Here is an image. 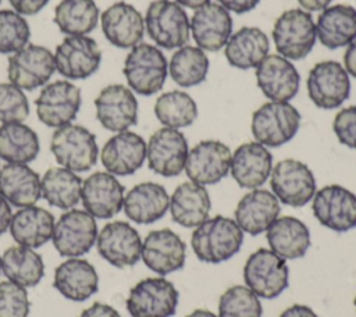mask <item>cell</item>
<instances>
[{
    "mask_svg": "<svg viewBox=\"0 0 356 317\" xmlns=\"http://www.w3.org/2000/svg\"><path fill=\"white\" fill-rule=\"evenodd\" d=\"M53 286L65 298L74 302H83L99 289L96 268L85 259L68 257L54 270Z\"/></svg>",
    "mask_w": 356,
    "mask_h": 317,
    "instance_id": "obj_28",
    "label": "cell"
},
{
    "mask_svg": "<svg viewBox=\"0 0 356 317\" xmlns=\"http://www.w3.org/2000/svg\"><path fill=\"white\" fill-rule=\"evenodd\" d=\"M332 129L339 143L356 150V104L337 113L332 121Z\"/></svg>",
    "mask_w": 356,
    "mask_h": 317,
    "instance_id": "obj_46",
    "label": "cell"
},
{
    "mask_svg": "<svg viewBox=\"0 0 356 317\" xmlns=\"http://www.w3.org/2000/svg\"><path fill=\"white\" fill-rule=\"evenodd\" d=\"M82 179L64 167H50L40 178V195L54 207L70 210L81 200Z\"/></svg>",
    "mask_w": 356,
    "mask_h": 317,
    "instance_id": "obj_36",
    "label": "cell"
},
{
    "mask_svg": "<svg viewBox=\"0 0 356 317\" xmlns=\"http://www.w3.org/2000/svg\"><path fill=\"white\" fill-rule=\"evenodd\" d=\"M188 152V140L179 129L160 128L152 133L146 143L147 165L161 177H177L185 170Z\"/></svg>",
    "mask_w": 356,
    "mask_h": 317,
    "instance_id": "obj_14",
    "label": "cell"
},
{
    "mask_svg": "<svg viewBox=\"0 0 356 317\" xmlns=\"http://www.w3.org/2000/svg\"><path fill=\"white\" fill-rule=\"evenodd\" d=\"M246 286L259 298L274 299L289 285V268L285 259L271 249H257L243 266Z\"/></svg>",
    "mask_w": 356,
    "mask_h": 317,
    "instance_id": "obj_7",
    "label": "cell"
},
{
    "mask_svg": "<svg viewBox=\"0 0 356 317\" xmlns=\"http://www.w3.org/2000/svg\"><path fill=\"white\" fill-rule=\"evenodd\" d=\"M273 154L259 142L242 143L232 153L229 172L241 188H260L270 178Z\"/></svg>",
    "mask_w": 356,
    "mask_h": 317,
    "instance_id": "obj_27",
    "label": "cell"
},
{
    "mask_svg": "<svg viewBox=\"0 0 356 317\" xmlns=\"http://www.w3.org/2000/svg\"><path fill=\"white\" fill-rule=\"evenodd\" d=\"M281 211L280 200L267 189H250L241 197L234 211V220L239 228L257 236L268 229V227L278 218Z\"/></svg>",
    "mask_w": 356,
    "mask_h": 317,
    "instance_id": "obj_26",
    "label": "cell"
},
{
    "mask_svg": "<svg viewBox=\"0 0 356 317\" xmlns=\"http://www.w3.org/2000/svg\"><path fill=\"white\" fill-rule=\"evenodd\" d=\"M100 25L106 39L115 47L132 49L145 35L142 14L127 1H117L100 15Z\"/></svg>",
    "mask_w": 356,
    "mask_h": 317,
    "instance_id": "obj_25",
    "label": "cell"
},
{
    "mask_svg": "<svg viewBox=\"0 0 356 317\" xmlns=\"http://www.w3.org/2000/svg\"><path fill=\"white\" fill-rule=\"evenodd\" d=\"M78 317H121V316L113 306L95 302L92 306L86 307Z\"/></svg>",
    "mask_w": 356,
    "mask_h": 317,
    "instance_id": "obj_48",
    "label": "cell"
},
{
    "mask_svg": "<svg viewBox=\"0 0 356 317\" xmlns=\"http://www.w3.org/2000/svg\"><path fill=\"white\" fill-rule=\"evenodd\" d=\"M28 314L26 288L8 279L0 281V317H28Z\"/></svg>",
    "mask_w": 356,
    "mask_h": 317,
    "instance_id": "obj_45",
    "label": "cell"
},
{
    "mask_svg": "<svg viewBox=\"0 0 356 317\" xmlns=\"http://www.w3.org/2000/svg\"><path fill=\"white\" fill-rule=\"evenodd\" d=\"M254 70L257 86L270 101H289L296 96L300 76L291 60L267 54Z\"/></svg>",
    "mask_w": 356,
    "mask_h": 317,
    "instance_id": "obj_22",
    "label": "cell"
},
{
    "mask_svg": "<svg viewBox=\"0 0 356 317\" xmlns=\"http://www.w3.org/2000/svg\"><path fill=\"white\" fill-rule=\"evenodd\" d=\"M35 106L40 122L60 128L75 120L81 107V89L68 81H54L40 90Z\"/></svg>",
    "mask_w": 356,
    "mask_h": 317,
    "instance_id": "obj_15",
    "label": "cell"
},
{
    "mask_svg": "<svg viewBox=\"0 0 356 317\" xmlns=\"http://www.w3.org/2000/svg\"><path fill=\"white\" fill-rule=\"evenodd\" d=\"M56 71L67 79H85L93 75L102 63V51L95 39L79 35L67 36L56 47Z\"/></svg>",
    "mask_w": 356,
    "mask_h": 317,
    "instance_id": "obj_17",
    "label": "cell"
},
{
    "mask_svg": "<svg viewBox=\"0 0 356 317\" xmlns=\"http://www.w3.org/2000/svg\"><path fill=\"white\" fill-rule=\"evenodd\" d=\"M243 243V231L235 220L216 216L197 225L191 236L195 256L210 264H217L234 257Z\"/></svg>",
    "mask_w": 356,
    "mask_h": 317,
    "instance_id": "obj_1",
    "label": "cell"
},
{
    "mask_svg": "<svg viewBox=\"0 0 356 317\" xmlns=\"http://www.w3.org/2000/svg\"><path fill=\"white\" fill-rule=\"evenodd\" d=\"M54 224V216L49 210L33 204L13 214L8 231L18 245L36 249L51 239Z\"/></svg>",
    "mask_w": 356,
    "mask_h": 317,
    "instance_id": "obj_31",
    "label": "cell"
},
{
    "mask_svg": "<svg viewBox=\"0 0 356 317\" xmlns=\"http://www.w3.org/2000/svg\"><path fill=\"white\" fill-rule=\"evenodd\" d=\"M312 210L317 221L335 232L356 228V195L345 186L331 184L316 190Z\"/></svg>",
    "mask_w": 356,
    "mask_h": 317,
    "instance_id": "obj_12",
    "label": "cell"
},
{
    "mask_svg": "<svg viewBox=\"0 0 356 317\" xmlns=\"http://www.w3.org/2000/svg\"><path fill=\"white\" fill-rule=\"evenodd\" d=\"M316 33L330 50L348 46L356 38V8L349 4L328 6L317 18Z\"/></svg>",
    "mask_w": 356,
    "mask_h": 317,
    "instance_id": "obj_33",
    "label": "cell"
},
{
    "mask_svg": "<svg viewBox=\"0 0 356 317\" xmlns=\"http://www.w3.org/2000/svg\"><path fill=\"white\" fill-rule=\"evenodd\" d=\"M97 224L86 210L70 209L54 224L53 245L63 257H79L96 243Z\"/></svg>",
    "mask_w": 356,
    "mask_h": 317,
    "instance_id": "obj_10",
    "label": "cell"
},
{
    "mask_svg": "<svg viewBox=\"0 0 356 317\" xmlns=\"http://www.w3.org/2000/svg\"><path fill=\"white\" fill-rule=\"evenodd\" d=\"M218 4H221L225 10L236 13V14H245L257 7L260 0H217Z\"/></svg>",
    "mask_w": 356,
    "mask_h": 317,
    "instance_id": "obj_49",
    "label": "cell"
},
{
    "mask_svg": "<svg viewBox=\"0 0 356 317\" xmlns=\"http://www.w3.org/2000/svg\"><path fill=\"white\" fill-rule=\"evenodd\" d=\"M331 1L332 0H298V3L306 11H323L330 6Z\"/></svg>",
    "mask_w": 356,
    "mask_h": 317,
    "instance_id": "obj_53",
    "label": "cell"
},
{
    "mask_svg": "<svg viewBox=\"0 0 356 317\" xmlns=\"http://www.w3.org/2000/svg\"><path fill=\"white\" fill-rule=\"evenodd\" d=\"M1 271L8 281L24 288L35 286L44 275L42 256L31 247L15 245L4 250L1 256Z\"/></svg>",
    "mask_w": 356,
    "mask_h": 317,
    "instance_id": "obj_37",
    "label": "cell"
},
{
    "mask_svg": "<svg viewBox=\"0 0 356 317\" xmlns=\"http://www.w3.org/2000/svg\"><path fill=\"white\" fill-rule=\"evenodd\" d=\"M122 72L132 92L152 96L161 90L167 79L168 64L157 46L140 42L127 54Z\"/></svg>",
    "mask_w": 356,
    "mask_h": 317,
    "instance_id": "obj_2",
    "label": "cell"
},
{
    "mask_svg": "<svg viewBox=\"0 0 356 317\" xmlns=\"http://www.w3.org/2000/svg\"><path fill=\"white\" fill-rule=\"evenodd\" d=\"M145 160L146 142L132 131L117 132L103 145L100 152V161L106 171L118 177L136 172Z\"/></svg>",
    "mask_w": 356,
    "mask_h": 317,
    "instance_id": "obj_24",
    "label": "cell"
},
{
    "mask_svg": "<svg viewBox=\"0 0 356 317\" xmlns=\"http://www.w3.org/2000/svg\"><path fill=\"white\" fill-rule=\"evenodd\" d=\"M179 293L172 282L163 277H149L135 284L127 298L131 317H172Z\"/></svg>",
    "mask_w": 356,
    "mask_h": 317,
    "instance_id": "obj_8",
    "label": "cell"
},
{
    "mask_svg": "<svg viewBox=\"0 0 356 317\" xmlns=\"http://www.w3.org/2000/svg\"><path fill=\"white\" fill-rule=\"evenodd\" d=\"M54 24L68 36L92 32L99 22V8L95 0H61L54 8Z\"/></svg>",
    "mask_w": 356,
    "mask_h": 317,
    "instance_id": "obj_39",
    "label": "cell"
},
{
    "mask_svg": "<svg viewBox=\"0 0 356 317\" xmlns=\"http://www.w3.org/2000/svg\"><path fill=\"white\" fill-rule=\"evenodd\" d=\"M280 317H318L314 310L306 304H292L285 309Z\"/></svg>",
    "mask_w": 356,
    "mask_h": 317,
    "instance_id": "obj_51",
    "label": "cell"
},
{
    "mask_svg": "<svg viewBox=\"0 0 356 317\" xmlns=\"http://www.w3.org/2000/svg\"><path fill=\"white\" fill-rule=\"evenodd\" d=\"M259 296L246 285L229 286L218 300V317H261Z\"/></svg>",
    "mask_w": 356,
    "mask_h": 317,
    "instance_id": "obj_42",
    "label": "cell"
},
{
    "mask_svg": "<svg viewBox=\"0 0 356 317\" xmlns=\"http://www.w3.org/2000/svg\"><path fill=\"white\" fill-rule=\"evenodd\" d=\"M140 259L149 270L163 277L185 266L186 245L170 228L154 229L142 241Z\"/></svg>",
    "mask_w": 356,
    "mask_h": 317,
    "instance_id": "obj_20",
    "label": "cell"
},
{
    "mask_svg": "<svg viewBox=\"0 0 356 317\" xmlns=\"http://www.w3.org/2000/svg\"><path fill=\"white\" fill-rule=\"evenodd\" d=\"M145 29L157 47L167 50L185 46L191 35L188 14L172 0H153L147 6Z\"/></svg>",
    "mask_w": 356,
    "mask_h": 317,
    "instance_id": "obj_4",
    "label": "cell"
},
{
    "mask_svg": "<svg viewBox=\"0 0 356 317\" xmlns=\"http://www.w3.org/2000/svg\"><path fill=\"white\" fill-rule=\"evenodd\" d=\"M353 304H355V309H356V296H355V299H353Z\"/></svg>",
    "mask_w": 356,
    "mask_h": 317,
    "instance_id": "obj_57",
    "label": "cell"
},
{
    "mask_svg": "<svg viewBox=\"0 0 356 317\" xmlns=\"http://www.w3.org/2000/svg\"><path fill=\"white\" fill-rule=\"evenodd\" d=\"M306 88L309 99L316 107L338 108L350 95L349 74L338 61H320L309 71Z\"/></svg>",
    "mask_w": 356,
    "mask_h": 317,
    "instance_id": "obj_11",
    "label": "cell"
},
{
    "mask_svg": "<svg viewBox=\"0 0 356 317\" xmlns=\"http://www.w3.org/2000/svg\"><path fill=\"white\" fill-rule=\"evenodd\" d=\"M270 186L275 197L285 206L303 207L316 193V178L305 163L285 158L273 167Z\"/></svg>",
    "mask_w": 356,
    "mask_h": 317,
    "instance_id": "obj_9",
    "label": "cell"
},
{
    "mask_svg": "<svg viewBox=\"0 0 356 317\" xmlns=\"http://www.w3.org/2000/svg\"><path fill=\"white\" fill-rule=\"evenodd\" d=\"M189 25L196 46L204 51H218L232 35V17L218 3H207L196 8Z\"/></svg>",
    "mask_w": 356,
    "mask_h": 317,
    "instance_id": "obj_23",
    "label": "cell"
},
{
    "mask_svg": "<svg viewBox=\"0 0 356 317\" xmlns=\"http://www.w3.org/2000/svg\"><path fill=\"white\" fill-rule=\"evenodd\" d=\"M36 132L24 122H8L0 127V158L7 163L28 164L39 154Z\"/></svg>",
    "mask_w": 356,
    "mask_h": 317,
    "instance_id": "obj_38",
    "label": "cell"
},
{
    "mask_svg": "<svg viewBox=\"0 0 356 317\" xmlns=\"http://www.w3.org/2000/svg\"><path fill=\"white\" fill-rule=\"evenodd\" d=\"M343 68L350 76L356 78V38L346 46L343 53Z\"/></svg>",
    "mask_w": 356,
    "mask_h": 317,
    "instance_id": "obj_50",
    "label": "cell"
},
{
    "mask_svg": "<svg viewBox=\"0 0 356 317\" xmlns=\"http://www.w3.org/2000/svg\"><path fill=\"white\" fill-rule=\"evenodd\" d=\"M316 39V22L303 8L286 10L274 22V46L278 54L288 60L305 58L313 50Z\"/></svg>",
    "mask_w": 356,
    "mask_h": 317,
    "instance_id": "obj_6",
    "label": "cell"
},
{
    "mask_svg": "<svg viewBox=\"0 0 356 317\" xmlns=\"http://www.w3.org/2000/svg\"><path fill=\"white\" fill-rule=\"evenodd\" d=\"M154 114L164 127L179 129L193 124L197 117V104L186 92L170 90L156 99Z\"/></svg>",
    "mask_w": 356,
    "mask_h": 317,
    "instance_id": "obj_41",
    "label": "cell"
},
{
    "mask_svg": "<svg viewBox=\"0 0 356 317\" xmlns=\"http://www.w3.org/2000/svg\"><path fill=\"white\" fill-rule=\"evenodd\" d=\"M0 193L11 206H33L42 196L40 178L28 164L7 163L0 168Z\"/></svg>",
    "mask_w": 356,
    "mask_h": 317,
    "instance_id": "obj_35",
    "label": "cell"
},
{
    "mask_svg": "<svg viewBox=\"0 0 356 317\" xmlns=\"http://www.w3.org/2000/svg\"><path fill=\"white\" fill-rule=\"evenodd\" d=\"M54 71V54L39 44H26L8 57L7 75L10 83L22 90H33L43 86Z\"/></svg>",
    "mask_w": 356,
    "mask_h": 317,
    "instance_id": "obj_13",
    "label": "cell"
},
{
    "mask_svg": "<svg viewBox=\"0 0 356 317\" xmlns=\"http://www.w3.org/2000/svg\"><path fill=\"white\" fill-rule=\"evenodd\" d=\"M229 147L214 139L202 140L189 152L185 163L188 178L199 185H214L224 179L231 168Z\"/></svg>",
    "mask_w": 356,
    "mask_h": 317,
    "instance_id": "obj_16",
    "label": "cell"
},
{
    "mask_svg": "<svg viewBox=\"0 0 356 317\" xmlns=\"http://www.w3.org/2000/svg\"><path fill=\"white\" fill-rule=\"evenodd\" d=\"M96 118L111 132L128 131L138 121V100L134 92L121 83L103 88L95 99Z\"/></svg>",
    "mask_w": 356,
    "mask_h": 317,
    "instance_id": "obj_19",
    "label": "cell"
},
{
    "mask_svg": "<svg viewBox=\"0 0 356 317\" xmlns=\"http://www.w3.org/2000/svg\"><path fill=\"white\" fill-rule=\"evenodd\" d=\"M50 150L61 167L74 172L90 170L99 157L96 136L76 124L56 128L50 139Z\"/></svg>",
    "mask_w": 356,
    "mask_h": 317,
    "instance_id": "obj_5",
    "label": "cell"
},
{
    "mask_svg": "<svg viewBox=\"0 0 356 317\" xmlns=\"http://www.w3.org/2000/svg\"><path fill=\"white\" fill-rule=\"evenodd\" d=\"M3 271H1V257H0V274H1Z\"/></svg>",
    "mask_w": 356,
    "mask_h": 317,
    "instance_id": "obj_56",
    "label": "cell"
},
{
    "mask_svg": "<svg viewBox=\"0 0 356 317\" xmlns=\"http://www.w3.org/2000/svg\"><path fill=\"white\" fill-rule=\"evenodd\" d=\"M270 40L267 35L256 26H242L232 33L224 46L228 64L234 68H256L268 54Z\"/></svg>",
    "mask_w": 356,
    "mask_h": 317,
    "instance_id": "obj_34",
    "label": "cell"
},
{
    "mask_svg": "<svg viewBox=\"0 0 356 317\" xmlns=\"http://www.w3.org/2000/svg\"><path fill=\"white\" fill-rule=\"evenodd\" d=\"M209 72V57L197 46L185 44L179 47L170 60L168 74L181 88H192L206 81Z\"/></svg>",
    "mask_w": 356,
    "mask_h": 317,
    "instance_id": "obj_40",
    "label": "cell"
},
{
    "mask_svg": "<svg viewBox=\"0 0 356 317\" xmlns=\"http://www.w3.org/2000/svg\"><path fill=\"white\" fill-rule=\"evenodd\" d=\"M31 38L26 19L14 10H0V54H13L25 47Z\"/></svg>",
    "mask_w": 356,
    "mask_h": 317,
    "instance_id": "obj_43",
    "label": "cell"
},
{
    "mask_svg": "<svg viewBox=\"0 0 356 317\" xmlns=\"http://www.w3.org/2000/svg\"><path fill=\"white\" fill-rule=\"evenodd\" d=\"M186 317H218L213 311L206 310V309H196L192 313H189Z\"/></svg>",
    "mask_w": 356,
    "mask_h": 317,
    "instance_id": "obj_55",
    "label": "cell"
},
{
    "mask_svg": "<svg viewBox=\"0 0 356 317\" xmlns=\"http://www.w3.org/2000/svg\"><path fill=\"white\" fill-rule=\"evenodd\" d=\"M14 11L21 15H33L38 14L49 0H8Z\"/></svg>",
    "mask_w": 356,
    "mask_h": 317,
    "instance_id": "obj_47",
    "label": "cell"
},
{
    "mask_svg": "<svg viewBox=\"0 0 356 317\" xmlns=\"http://www.w3.org/2000/svg\"><path fill=\"white\" fill-rule=\"evenodd\" d=\"M29 115V103L22 89L13 83H0V121L22 122Z\"/></svg>",
    "mask_w": 356,
    "mask_h": 317,
    "instance_id": "obj_44",
    "label": "cell"
},
{
    "mask_svg": "<svg viewBox=\"0 0 356 317\" xmlns=\"http://www.w3.org/2000/svg\"><path fill=\"white\" fill-rule=\"evenodd\" d=\"M125 188L107 171H96L82 181L83 209L95 218L107 220L122 210Z\"/></svg>",
    "mask_w": 356,
    "mask_h": 317,
    "instance_id": "obj_21",
    "label": "cell"
},
{
    "mask_svg": "<svg viewBox=\"0 0 356 317\" xmlns=\"http://www.w3.org/2000/svg\"><path fill=\"white\" fill-rule=\"evenodd\" d=\"M125 216L136 224H152L163 218L170 209V196L157 182H140L124 196Z\"/></svg>",
    "mask_w": 356,
    "mask_h": 317,
    "instance_id": "obj_29",
    "label": "cell"
},
{
    "mask_svg": "<svg viewBox=\"0 0 356 317\" xmlns=\"http://www.w3.org/2000/svg\"><path fill=\"white\" fill-rule=\"evenodd\" d=\"M211 200L203 185L192 181L179 184L170 197V213L174 222L184 228H196L209 218Z\"/></svg>",
    "mask_w": 356,
    "mask_h": 317,
    "instance_id": "obj_30",
    "label": "cell"
},
{
    "mask_svg": "<svg viewBox=\"0 0 356 317\" xmlns=\"http://www.w3.org/2000/svg\"><path fill=\"white\" fill-rule=\"evenodd\" d=\"M13 213L10 203L4 199V196L0 193V235H3L10 225Z\"/></svg>",
    "mask_w": 356,
    "mask_h": 317,
    "instance_id": "obj_52",
    "label": "cell"
},
{
    "mask_svg": "<svg viewBox=\"0 0 356 317\" xmlns=\"http://www.w3.org/2000/svg\"><path fill=\"white\" fill-rule=\"evenodd\" d=\"M96 247L107 263L117 268H125L139 261L142 238L131 224L125 221H111L97 234Z\"/></svg>",
    "mask_w": 356,
    "mask_h": 317,
    "instance_id": "obj_18",
    "label": "cell"
},
{
    "mask_svg": "<svg viewBox=\"0 0 356 317\" xmlns=\"http://www.w3.org/2000/svg\"><path fill=\"white\" fill-rule=\"evenodd\" d=\"M270 249L285 260L300 259L310 247V232L303 221L292 216L278 217L266 231Z\"/></svg>",
    "mask_w": 356,
    "mask_h": 317,
    "instance_id": "obj_32",
    "label": "cell"
},
{
    "mask_svg": "<svg viewBox=\"0 0 356 317\" xmlns=\"http://www.w3.org/2000/svg\"><path fill=\"white\" fill-rule=\"evenodd\" d=\"M302 115L289 101H267L252 114L250 131L266 147H280L295 138Z\"/></svg>",
    "mask_w": 356,
    "mask_h": 317,
    "instance_id": "obj_3",
    "label": "cell"
},
{
    "mask_svg": "<svg viewBox=\"0 0 356 317\" xmlns=\"http://www.w3.org/2000/svg\"><path fill=\"white\" fill-rule=\"evenodd\" d=\"M0 1H1V0H0Z\"/></svg>",
    "mask_w": 356,
    "mask_h": 317,
    "instance_id": "obj_58",
    "label": "cell"
},
{
    "mask_svg": "<svg viewBox=\"0 0 356 317\" xmlns=\"http://www.w3.org/2000/svg\"><path fill=\"white\" fill-rule=\"evenodd\" d=\"M178 4H181L182 7H188V8H199L207 3H210V0H175Z\"/></svg>",
    "mask_w": 356,
    "mask_h": 317,
    "instance_id": "obj_54",
    "label": "cell"
}]
</instances>
